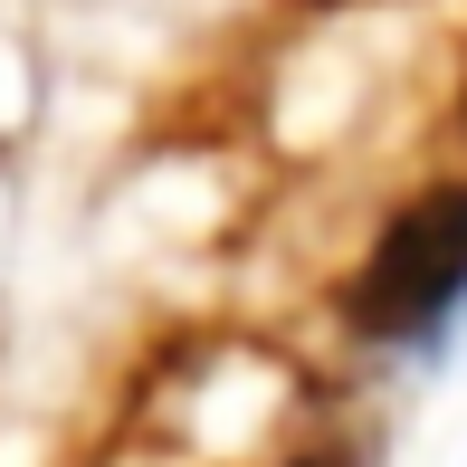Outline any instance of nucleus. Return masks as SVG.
<instances>
[{"label":"nucleus","instance_id":"f257e3e1","mask_svg":"<svg viewBox=\"0 0 467 467\" xmlns=\"http://www.w3.org/2000/svg\"><path fill=\"white\" fill-rule=\"evenodd\" d=\"M467 296V182H430L410 210H391V229L372 239V258L344 286V325L372 344H410Z\"/></svg>","mask_w":467,"mask_h":467},{"label":"nucleus","instance_id":"f03ea898","mask_svg":"<svg viewBox=\"0 0 467 467\" xmlns=\"http://www.w3.org/2000/svg\"><path fill=\"white\" fill-rule=\"evenodd\" d=\"M458 124H467V96H458Z\"/></svg>","mask_w":467,"mask_h":467}]
</instances>
